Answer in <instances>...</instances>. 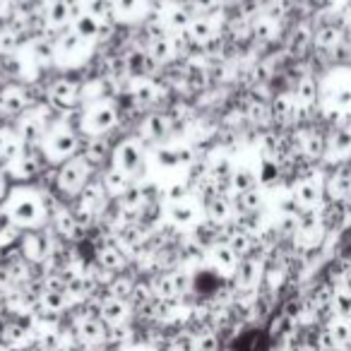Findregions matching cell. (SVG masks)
<instances>
[{
	"mask_svg": "<svg viewBox=\"0 0 351 351\" xmlns=\"http://www.w3.org/2000/svg\"><path fill=\"white\" fill-rule=\"evenodd\" d=\"M296 99L301 106H313L317 99V82L313 77H303L296 87Z\"/></svg>",
	"mask_w": 351,
	"mask_h": 351,
	"instance_id": "cell-5",
	"label": "cell"
},
{
	"mask_svg": "<svg viewBox=\"0 0 351 351\" xmlns=\"http://www.w3.org/2000/svg\"><path fill=\"white\" fill-rule=\"evenodd\" d=\"M332 106L335 111H349L351 108V87H339L332 92Z\"/></svg>",
	"mask_w": 351,
	"mask_h": 351,
	"instance_id": "cell-7",
	"label": "cell"
},
{
	"mask_svg": "<svg viewBox=\"0 0 351 351\" xmlns=\"http://www.w3.org/2000/svg\"><path fill=\"white\" fill-rule=\"evenodd\" d=\"M332 311H335V317L351 322V291L346 287L335 289V296H332Z\"/></svg>",
	"mask_w": 351,
	"mask_h": 351,
	"instance_id": "cell-3",
	"label": "cell"
},
{
	"mask_svg": "<svg viewBox=\"0 0 351 351\" xmlns=\"http://www.w3.org/2000/svg\"><path fill=\"white\" fill-rule=\"evenodd\" d=\"M327 327H330L337 346H339V349H344V351L349 349V346H351V322L349 320H339V317H337V320H332Z\"/></svg>",
	"mask_w": 351,
	"mask_h": 351,
	"instance_id": "cell-4",
	"label": "cell"
},
{
	"mask_svg": "<svg viewBox=\"0 0 351 351\" xmlns=\"http://www.w3.org/2000/svg\"><path fill=\"white\" fill-rule=\"evenodd\" d=\"M308 41H311V34H308V29H296V32H293V36H291V51L301 53V51L308 46Z\"/></svg>",
	"mask_w": 351,
	"mask_h": 351,
	"instance_id": "cell-8",
	"label": "cell"
},
{
	"mask_svg": "<svg viewBox=\"0 0 351 351\" xmlns=\"http://www.w3.org/2000/svg\"><path fill=\"white\" fill-rule=\"evenodd\" d=\"M322 195H325V191H322L315 181H303L301 186H298L296 197H293V200H296L303 210H311L313 205H317V202L322 200Z\"/></svg>",
	"mask_w": 351,
	"mask_h": 351,
	"instance_id": "cell-2",
	"label": "cell"
},
{
	"mask_svg": "<svg viewBox=\"0 0 351 351\" xmlns=\"http://www.w3.org/2000/svg\"><path fill=\"white\" fill-rule=\"evenodd\" d=\"M344 202H346V207H349V215H351V186H349V191H346V195H344Z\"/></svg>",
	"mask_w": 351,
	"mask_h": 351,
	"instance_id": "cell-9",
	"label": "cell"
},
{
	"mask_svg": "<svg viewBox=\"0 0 351 351\" xmlns=\"http://www.w3.org/2000/svg\"><path fill=\"white\" fill-rule=\"evenodd\" d=\"M349 219H351V215L344 200H327L320 212V221L327 231H341L349 224Z\"/></svg>",
	"mask_w": 351,
	"mask_h": 351,
	"instance_id": "cell-1",
	"label": "cell"
},
{
	"mask_svg": "<svg viewBox=\"0 0 351 351\" xmlns=\"http://www.w3.org/2000/svg\"><path fill=\"white\" fill-rule=\"evenodd\" d=\"M330 142H332V147H335V152H349L351 149V130L346 125L335 128Z\"/></svg>",
	"mask_w": 351,
	"mask_h": 351,
	"instance_id": "cell-6",
	"label": "cell"
}]
</instances>
